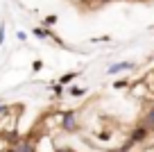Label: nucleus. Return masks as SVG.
<instances>
[{
	"label": "nucleus",
	"instance_id": "obj_1",
	"mask_svg": "<svg viewBox=\"0 0 154 152\" xmlns=\"http://www.w3.org/2000/svg\"><path fill=\"white\" fill-rule=\"evenodd\" d=\"M145 136H147V129H145V127L134 129V132H131V143H136V141H145Z\"/></svg>",
	"mask_w": 154,
	"mask_h": 152
},
{
	"label": "nucleus",
	"instance_id": "obj_2",
	"mask_svg": "<svg viewBox=\"0 0 154 152\" xmlns=\"http://www.w3.org/2000/svg\"><path fill=\"white\" fill-rule=\"evenodd\" d=\"M63 127L66 129H75V114H72V111L63 114Z\"/></svg>",
	"mask_w": 154,
	"mask_h": 152
},
{
	"label": "nucleus",
	"instance_id": "obj_3",
	"mask_svg": "<svg viewBox=\"0 0 154 152\" xmlns=\"http://www.w3.org/2000/svg\"><path fill=\"white\" fill-rule=\"evenodd\" d=\"M125 68H131L129 62H122V64H116V66L109 68V73H118V71H125Z\"/></svg>",
	"mask_w": 154,
	"mask_h": 152
},
{
	"label": "nucleus",
	"instance_id": "obj_4",
	"mask_svg": "<svg viewBox=\"0 0 154 152\" xmlns=\"http://www.w3.org/2000/svg\"><path fill=\"white\" fill-rule=\"evenodd\" d=\"M77 77V73H68V75H61L59 77V82H61V84H68V82H72Z\"/></svg>",
	"mask_w": 154,
	"mask_h": 152
},
{
	"label": "nucleus",
	"instance_id": "obj_5",
	"mask_svg": "<svg viewBox=\"0 0 154 152\" xmlns=\"http://www.w3.org/2000/svg\"><path fill=\"white\" fill-rule=\"evenodd\" d=\"M16 152H32V145H29V143H20L18 147H14Z\"/></svg>",
	"mask_w": 154,
	"mask_h": 152
},
{
	"label": "nucleus",
	"instance_id": "obj_6",
	"mask_svg": "<svg viewBox=\"0 0 154 152\" xmlns=\"http://www.w3.org/2000/svg\"><path fill=\"white\" fill-rule=\"evenodd\" d=\"M52 23H57V16H48V18L43 21V25L48 27V25H52Z\"/></svg>",
	"mask_w": 154,
	"mask_h": 152
},
{
	"label": "nucleus",
	"instance_id": "obj_7",
	"mask_svg": "<svg viewBox=\"0 0 154 152\" xmlns=\"http://www.w3.org/2000/svg\"><path fill=\"white\" fill-rule=\"evenodd\" d=\"M34 34H36L38 39H45V36H48V32H45V30H34Z\"/></svg>",
	"mask_w": 154,
	"mask_h": 152
},
{
	"label": "nucleus",
	"instance_id": "obj_8",
	"mask_svg": "<svg viewBox=\"0 0 154 152\" xmlns=\"http://www.w3.org/2000/svg\"><path fill=\"white\" fill-rule=\"evenodd\" d=\"M145 118H147V123H149V125H152V127H154V109H152V111H149V114H147V116H145Z\"/></svg>",
	"mask_w": 154,
	"mask_h": 152
},
{
	"label": "nucleus",
	"instance_id": "obj_9",
	"mask_svg": "<svg viewBox=\"0 0 154 152\" xmlns=\"http://www.w3.org/2000/svg\"><path fill=\"white\" fill-rule=\"evenodd\" d=\"M113 86H116V89H122V86H127V82L125 80H118V82H113Z\"/></svg>",
	"mask_w": 154,
	"mask_h": 152
},
{
	"label": "nucleus",
	"instance_id": "obj_10",
	"mask_svg": "<svg viewBox=\"0 0 154 152\" xmlns=\"http://www.w3.org/2000/svg\"><path fill=\"white\" fill-rule=\"evenodd\" d=\"M2 41H5V25H0V46H2Z\"/></svg>",
	"mask_w": 154,
	"mask_h": 152
},
{
	"label": "nucleus",
	"instance_id": "obj_11",
	"mask_svg": "<svg viewBox=\"0 0 154 152\" xmlns=\"http://www.w3.org/2000/svg\"><path fill=\"white\" fill-rule=\"evenodd\" d=\"M70 93H72V95H82V93H84V91H82V89H77V86H75V89H72V91H70Z\"/></svg>",
	"mask_w": 154,
	"mask_h": 152
},
{
	"label": "nucleus",
	"instance_id": "obj_12",
	"mask_svg": "<svg viewBox=\"0 0 154 152\" xmlns=\"http://www.w3.org/2000/svg\"><path fill=\"white\" fill-rule=\"evenodd\" d=\"M5 111H7V107H5V105H0V114H5Z\"/></svg>",
	"mask_w": 154,
	"mask_h": 152
},
{
	"label": "nucleus",
	"instance_id": "obj_13",
	"mask_svg": "<svg viewBox=\"0 0 154 152\" xmlns=\"http://www.w3.org/2000/svg\"><path fill=\"white\" fill-rule=\"evenodd\" d=\"M59 152H72V150H70V147H66V150H59Z\"/></svg>",
	"mask_w": 154,
	"mask_h": 152
},
{
	"label": "nucleus",
	"instance_id": "obj_14",
	"mask_svg": "<svg viewBox=\"0 0 154 152\" xmlns=\"http://www.w3.org/2000/svg\"><path fill=\"white\" fill-rule=\"evenodd\" d=\"M5 152H16V150H14V147H9V150H5Z\"/></svg>",
	"mask_w": 154,
	"mask_h": 152
},
{
	"label": "nucleus",
	"instance_id": "obj_15",
	"mask_svg": "<svg viewBox=\"0 0 154 152\" xmlns=\"http://www.w3.org/2000/svg\"><path fill=\"white\" fill-rule=\"evenodd\" d=\"M152 132H154V127H152Z\"/></svg>",
	"mask_w": 154,
	"mask_h": 152
},
{
	"label": "nucleus",
	"instance_id": "obj_16",
	"mask_svg": "<svg viewBox=\"0 0 154 152\" xmlns=\"http://www.w3.org/2000/svg\"><path fill=\"white\" fill-rule=\"evenodd\" d=\"M122 152H127V150H122Z\"/></svg>",
	"mask_w": 154,
	"mask_h": 152
}]
</instances>
